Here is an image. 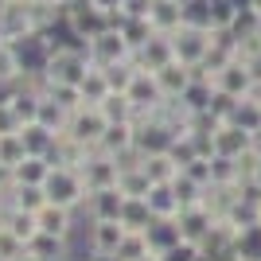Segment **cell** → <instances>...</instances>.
Listing matches in <instances>:
<instances>
[{
	"mask_svg": "<svg viewBox=\"0 0 261 261\" xmlns=\"http://www.w3.org/2000/svg\"><path fill=\"white\" fill-rule=\"evenodd\" d=\"M144 172H148L152 184H172L175 175L184 172V164H179V156L172 148H156V152H144Z\"/></svg>",
	"mask_w": 261,
	"mask_h": 261,
	"instance_id": "16",
	"label": "cell"
},
{
	"mask_svg": "<svg viewBox=\"0 0 261 261\" xmlns=\"http://www.w3.org/2000/svg\"><path fill=\"white\" fill-rule=\"evenodd\" d=\"M4 39H8V35H4V23H0V43H4Z\"/></svg>",
	"mask_w": 261,
	"mask_h": 261,
	"instance_id": "40",
	"label": "cell"
},
{
	"mask_svg": "<svg viewBox=\"0 0 261 261\" xmlns=\"http://www.w3.org/2000/svg\"><path fill=\"white\" fill-rule=\"evenodd\" d=\"M184 172L191 175V179H199L203 187H211V156H191V160L184 164Z\"/></svg>",
	"mask_w": 261,
	"mask_h": 261,
	"instance_id": "32",
	"label": "cell"
},
{
	"mask_svg": "<svg viewBox=\"0 0 261 261\" xmlns=\"http://www.w3.org/2000/svg\"><path fill=\"white\" fill-rule=\"evenodd\" d=\"M109 121L101 117V109L94 106V101H86V106H78L74 113H70V133H74L82 144H90L94 152H98V141H101V133H106Z\"/></svg>",
	"mask_w": 261,
	"mask_h": 261,
	"instance_id": "9",
	"label": "cell"
},
{
	"mask_svg": "<svg viewBox=\"0 0 261 261\" xmlns=\"http://www.w3.org/2000/svg\"><path fill=\"white\" fill-rule=\"evenodd\" d=\"M117 187L125 199H144L148 191H152V179H148V172H144V160L141 164H125L117 175Z\"/></svg>",
	"mask_w": 261,
	"mask_h": 261,
	"instance_id": "19",
	"label": "cell"
},
{
	"mask_svg": "<svg viewBox=\"0 0 261 261\" xmlns=\"http://www.w3.org/2000/svg\"><path fill=\"white\" fill-rule=\"evenodd\" d=\"M121 222H125V230H133V234H144V230L152 226V211H148V203H144V199H125Z\"/></svg>",
	"mask_w": 261,
	"mask_h": 261,
	"instance_id": "26",
	"label": "cell"
},
{
	"mask_svg": "<svg viewBox=\"0 0 261 261\" xmlns=\"http://www.w3.org/2000/svg\"><path fill=\"white\" fill-rule=\"evenodd\" d=\"M121 32H125V43H129L133 51H141V47L156 35V28L148 20H125V23H121Z\"/></svg>",
	"mask_w": 261,
	"mask_h": 261,
	"instance_id": "29",
	"label": "cell"
},
{
	"mask_svg": "<svg viewBox=\"0 0 261 261\" xmlns=\"http://www.w3.org/2000/svg\"><path fill=\"white\" fill-rule=\"evenodd\" d=\"M137 148V121H109L106 133L98 141V152H109V156H121Z\"/></svg>",
	"mask_w": 261,
	"mask_h": 261,
	"instance_id": "13",
	"label": "cell"
},
{
	"mask_svg": "<svg viewBox=\"0 0 261 261\" xmlns=\"http://www.w3.org/2000/svg\"><path fill=\"white\" fill-rule=\"evenodd\" d=\"M195 257H199V246H195V242H175L160 261H195Z\"/></svg>",
	"mask_w": 261,
	"mask_h": 261,
	"instance_id": "33",
	"label": "cell"
},
{
	"mask_svg": "<svg viewBox=\"0 0 261 261\" xmlns=\"http://www.w3.org/2000/svg\"><path fill=\"white\" fill-rule=\"evenodd\" d=\"M253 187H261V164H257V172H253Z\"/></svg>",
	"mask_w": 261,
	"mask_h": 261,
	"instance_id": "38",
	"label": "cell"
},
{
	"mask_svg": "<svg viewBox=\"0 0 261 261\" xmlns=\"http://www.w3.org/2000/svg\"><path fill=\"white\" fill-rule=\"evenodd\" d=\"M152 78H156V86H160V94L168 101H179L187 94V86L195 82V66L179 63V59H168L164 66H156V70H152Z\"/></svg>",
	"mask_w": 261,
	"mask_h": 261,
	"instance_id": "5",
	"label": "cell"
},
{
	"mask_svg": "<svg viewBox=\"0 0 261 261\" xmlns=\"http://www.w3.org/2000/svg\"><path fill=\"white\" fill-rule=\"evenodd\" d=\"M211 32L215 28H191V23H179L172 32V51L179 63L187 66H203V59H207L211 51Z\"/></svg>",
	"mask_w": 261,
	"mask_h": 261,
	"instance_id": "3",
	"label": "cell"
},
{
	"mask_svg": "<svg viewBox=\"0 0 261 261\" xmlns=\"http://www.w3.org/2000/svg\"><path fill=\"white\" fill-rule=\"evenodd\" d=\"M125 234H129V230H125V222H121V218H90V253L117 257Z\"/></svg>",
	"mask_w": 261,
	"mask_h": 261,
	"instance_id": "6",
	"label": "cell"
},
{
	"mask_svg": "<svg viewBox=\"0 0 261 261\" xmlns=\"http://www.w3.org/2000/svg\"><path fill=\"white\" fill-rule=\"evenodd\" d=\"M35 226L43 230V234H55V238H66V242H70V234H74V211L47 199L43 207L35 211Z\"/></svg>",
	"mask_w": 261,
	"mask_h": 261,
	"instance_id": "11",
	"label": "cell"
},
{
	"mask_svg": "<svg viewBox=\"0 0 261 261\" xmlns=\"http://www.w3.org/2000/svg\"><path fill=\"white\" fill-rule=\"evenodd\" d=\"M86 211H90V218H121V211H125V195H121V187L90 191Z\"/></svg>",
	"mask_w": 261,
	"mask_h": 261,
	"instance_id": "17",
	"label": "cell"
},
{
	"mask_svg": "<svg viewBox=\"0 0 261 261\" xmlns=\"http://www.w3.org/2000/svg\"><path fill=\"white\" fill-rule=\"evenodd\" d=\"M28 250L43 261H66V238H55V234H43L35 230V238L28 242Z\"/></svg>",
	"mask_w": 261,
	"mask_h": 261,
	"instance_id": "25",
	"label": "cell"
},
{
	"mask_svg": "<svg viewBox=\"0 0 261 261\" xmlns=\"http://www.w3.org/2000/svg\"><path fill=\"white\" fill-rule=\"evenodd\" d=\"M121 175V160L109 152H90V160L82 164V179H86L90 191H101V187H117Z\"/></svg>",
	"mask_w": 261,
	"mask_h": 261,
	"instance_id": "10",
	"label": "cell"
},
{
	"mask_svg": "<svg viewBox=\"0 0 261 261\" xmlns=\"http://www.w3.org/2000/svg\"><path fill=\"white\" fill-rule=\"evenodd\" d=\"M94 106L101 109V117H106V121H133V117H137V109H133L129 94H121V90H109L106 98L94 101Z\"/></svg>",
	"mask_w": 261,
	"mask_h": 261,
	"instance_id": "21",
	"label": "cell"
},
{
	"mask_svg": "<svg viewBox=\"0 0 261 261\" xmlns=\"http://www.w3.org/2000/svg\"><path fill=\"white\" fill-rule=\"evenodd\" d=\"M23 246H28V242H23L20 234H12V230L0 222V261H16L23 253Z\"/></svg>",
	"mask_w": 261,
	"mask_h": 261,
	"instance_id": "31",
	"label": "cell"
},
{
	"mask_svg": "<svg viewBox=\"0 0 261 261\" xmlns=\"http://www.w3.org/2000/svg\"><path fill=\"white\" fill-rule=\"evenodd\" d=\"M175 226H179V238L184 242H203L207 238V230L215 226V218H211V211L199 203V207H184L179 211V218H175Z\"/></svg>",
	"mask_w": 261,
	"mask_h": 261,
	"instance_id": "15",
	"label": "cell"
},
{
	"mask_svg": "<svg viewBox=\"0 0 261 261\" xmlns=\"http://www.w3.org/2000/svg\"><path fill=\"white\" fill-rule=\"evenodd\" d=\"M20 74H23V55L16 51L12 39H4L0 43V86H16Z\"/></svg>",
	"mask_w": 261,
	"mask_h": 261,
	"instance_id": "22",
	"label": "cell"
},
{
	"mask_svg": "<svg viewBox=\"0 0 261 261\" xmlns=\"http://www.w3.org/2000/svg\"><path fill=\"white\" fill-rule=\"evenodd\" d=\"M16 261H43V257H35V253L28 250V246H23V253H20V257H16Z\"/></svg>",
	"mask_w": 261,
	"mask_h": 261,
	"instance_id": "36",
	"label": "cell"
},
{
	"mask_svg": "<svg viewBox=\"0 0 261 261\" xmlns=\"http://www.w3.org/2000/svg\"><path fill=\"white\" fill-rule=\"evenodd\" d=\"M179 4H191V0H179Z\"/></svg>",
	"mask_w": 261,
	"mask_h": 261,
	"instance_id": "41",
	"label": "cell"
},
{
	"mask_svg": "<svg viewBox=\"0 0 261 261\" xmlns=\"http://www.w3.org/2000/svg\"><path fill=\"white\" fill-rule=\"evenodd\" d=\"M246 70L253 74V82H261V51L253 55V59H246Z\"/></svg>",
	"mask_w": 261,
	"mask_h": 261,
	"instance_id": "35",
	"label": "cell"
},
{
	"mask_svg": "<svg viewBox=\"0 0 261 261\" xmlns=\"http://www.w3.org/2000/svg\"><path fill=\"white\" fill-rule=\"evenodd\" d=\"M250 8H253V12H261V0H250Z\"/></svg>",
	"mask_w": 261,
	"mask_h": 261,
	"instance_id": "39",
	"label": "cell"
},
{
	"mask_svg": "<svg viewBox=\"0 0 261 261\" xmlns=\"http://www.w3.org/2000/svg\"><path fill=\"white\" fill-rule=\"evenodd\" d=\"M148 238L144 234H125V242H121V250H117V261H141V257H148Z\"/></svg>",
	"mask_w": 261,
	"mask_h": 261,
	"instance_id": "30",
	"label": "cell"
},
{
	"mask_svg": "<svg viewBox=\"0 0 261 261\" xmlns=\"http://www.w3.org/2000/svg\"><path fill=\"white\" fill-rule=\"evenodd\" d=\"M172 191H175V199H179V207H199L207 187L199 184V179H191L187 172H179V175L172 179Z\"/></svg>",
	"mask_w": 261,
	"mask_h": 261,
	"instance_id": "27",
	"label": "cell"
},
{
	"mask_svg": "<svg viewBox=\"0 0 261 261\" xmlns=\"http://www.w3.org/2000/svg\"><path fill=\"white\" fill-rule=\"evenodd\" d=\"M257 28H261V12H253V8H234V16H230V23H226V35L238 43V39L257 35Z\"/></svg>",
	"mask_w": 261,
	"mask_h": 261,
	"instance_id": "23",
	"label": "cell"
},
{
	"mask_svg": "<svg viewBox=\"0 0 261 261\" xmlns=\"http://www.w3.org/2000/svg\"><path fill=\"white\" fill-rule=\"evenodd\" d=\"M4 133H20V117H16V109H12L8 98H0V137Z\"/></svg>",
	"mask_w": 261,
	"mask_h": 261,
	"instance_id": "34",
	"label": "cell"
},
{
	"mask_svg": "<svg viewBox=\"0 0 261 261\" xmlns=\"http://www.w3.org/2000/svg\"><path fill=\"white\" fill-rule=\"evenodd\" d=\"M23 156H28L23 137H20V133H4V137H0V164H4V168H16Z\"/></svg>",
	"mask_w": 261,
	"mask_h": 261,
	"instance_id": "28",
	"label": "cell"
},
{
	"mask_svg": "<svg viewBox=\"0 0 261 261\" xmlns=\"http://www.w3.org/2000/svg\"><path fill=\"white\" fill-rule=\"evenodd\" d=\"M47 63H43V74H47V86L51 82H82V74L90 70V51L86 47H43Z\"/></svg>",
	"mask_w": 261,
	"mask_h": 261,
	"instance_id": "2",
	"label": "cell"
},
{
	"mask_svg": "<svg viewBox=\"0 0 261 261\" xmlns=\"http://www.w3.org/2000/svg\"><path fill=\"white\" fill-rule=\"evenodd\" d=\"M144 203H148V211H152V218H164V222H175L179 218V199H175L172 184H152V191L144 195Z\"/></svg>",
	"mask_w": 261,
	"mask_h": 261,
	"instance_id": "18",
	"label": "cell"
},
{
	"mask_svg": "<svg viewBox=\"0 0 261 261\" xmlns=\"http://www.w3.org/2000/svg\"><path fill=\"white\" fill-rule=\"evenodd\" d=\"M211 141H215V156H230V160H238V156L253 144V133L230 117V121H222V125H215Z\"/></svg>",
	"mask_w": 261,
	"mask_h": 261,
	"instance_id": "8",
	"label": "cell"
},
{
	"mask_svg": "<svg viewBox=\"0 0 261 261\" xmlns=\"http://www.w3.org/2000/svg\"><path fill=\"white\" fill-rule=\"evenodd\" d=\"M35 4H55V8H63L66 0H35Z\"/></svg>",
	"mask_w": 261,
	"mask_h": 261,
	"instance_id": "37",
	"label": "cell"
},
{
	"mask_svg": "<svg viewBox=\"0 0 261 261\" xmlns=\"http://www.w3.org/2000/svg\"><path fill=\"white\" fill-rule=\"evenodd\" d=\"M215 94H226V98L234 101H246V94L253 90V74L246 70V63H238V59H230V63L218 66V74H215Z\"/></svg>",
	"mask_w": 261,
	"mask_h": 261,
	"instance_id": "7",
	"label": "cell"
},
{
	"mask_svg": "<svg viewBox=\"0 0 261 261\" xmlns=\"http://www.w3.org/2000/svg\"><path fill=\"white\" fill-rule=\"evenodd\" d=\"M51 156L47 152H28L16 168H12V175H16V187H43V179L51 175Z\"/></svg>",
	"mask_w": 261,
	"mask_h": 261,
	"instance_id": "14",
	"label": "cell"
},
{
	"mask_svg": "<svg viewBox=\"0 0 261 261\" xmlns=\"http://www.w3.org/2000/svg\"><path fill=\"white\" fill-rule=\"evenodd\" d=\"M86 51H90V59L94 63H101V66H117V63H129L133 59V47L125 43V32L121 28H101L94 39L86 43Z\"/></svg>",
	"mask_w": 261,
	"mask_h": 261,
	"instance_id": "4",
	"label": "cell"
},
{
	"mask_svg": "<svg viewBox=\"0 0 261 261\" xmlns=\"http://www.w3.org/2000/svg\"><path fill=\"white\" fill-rule=\"evenodd\" d=\"M148 23L156 32L172 35L179 23H184V4L179 0H152V12H148Z\"/></svg>",
	"mask_w": 261,
	"mask_h": 261,
	"instance_id": "20",
	"label": "cell"
},
{
	"mask_svg": "<svg viewBox=\"0 0 261 261\" xmlns=\"http://www.w3.org/2000/svg\"><path fill=\"white\" fill-rule=\"evenodd\" d=\"M168 59H175V51H172V35H164V32H156L148 43L141 47V51H133V59L129 63L137 66V70H148L152 74L156 66H164Z\"/></svg>",
	"mask_w": 261,
	"mask_h": 261,
	"instance_id": "12",
	"label": "cell"
},
{
	"mask_svg": "<svg viewBox=\"0 0 261 261\" xmlns=\"http://www.w3.org/2000/svg\"><path fill=\"white\" fill-rule=\"evenodd\" d=\"M78 86H82V98H86V101H101V98L109 94V74H106V66L90 59V70L82 74V82H78Z\"/></svg>",
	"mask_w": 261,
	"mask_h": 261,
	"instance_id": "24",
	"label": "cell"
},
{
	"mask_svg": "<svg viewBox=\"0 0 261 261\" xmlns=\"http://www.w3.org/2000/svg\"><path fill=\"white\" fill-rule=\"evenodd\" d=\"M43 195L51 203H63L70 211H82L90 199V187L82 179V168H66V164H51V175L43 179Z\"/></svg>",
	"mask_w": 261,
	"mask_h": 261,
	"instance_id": "1",
	"label": "cell"
}]
</instances>
